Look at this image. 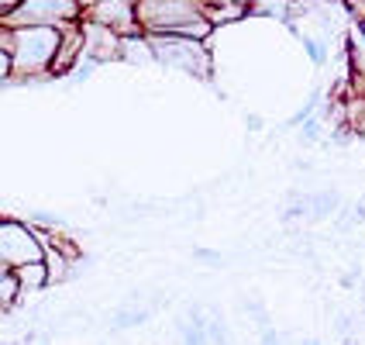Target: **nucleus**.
I'll return each mask as SVG.
<instances>
[{
	"mask_svg": "<svg viewBox=\"0 0 365 345\" xmlns=\"http://www.w3.org/2000/svg\"><path fill=\"white\" fill-rule=\"evenodd\" d=\"M145 318H148V311H138V314H118V318H114V328H135V325H142Z\"/></svg>",
	"mask_w": 365,
	"mask_h": 345,
	"instance_id": "obj_16",
	"label": "nucleus"
},
{
	"mask_svg": "<svg viewBox=\"0 0 365 345\" xmlns=\"http://www.w3.org/2000/svg\"><path fill=\"white\" fill-rule=\"evenodd\" d=\"M83 59V24L73 21V24H62L59 28V45H56V56H52V66L48 73L52 76H69Z\"/></svg>",
	"mask_w": 365,
	"mask_h": 345,
	"instance_id": "obj_7",
	"label": "nucleus"
},
{
	"mask_svg": "<svg viewBox=\"0 0 365 345\" xmlns=\"http://www.w3.org/2000/svg\"><path fill=\"white\" fill-rule=\"evenodd\" d=\"M135 14L142 35H182L203 41L214 28L203 18L200 0H135Z\"/></svg>",
	"mask_w": 365,
	"mask_h": 345,
	"instance_id": "obj_1",
	"label": "nucleus"
},
{
	"mask_svg": "<svg viewBox=\"0 0 365 345\" xmlns=\"http://www.w3.org/2000/svg\"><path fill=\"white\" fill-rule=\"evenodd\" d=\"M86 4H93V0H83V7H86Z\"/></svg>",
	"mask_w": 365,
	"mask_h": 345,
	"instance_id": "obj_26",
	"label": "nucleus"
},
{
	"mask_svg": "<svg viewBox=\"0 0 365 345\" xmlns=\"http://www.w3.org/2000/svg\"><path fill=\"white\" fill-rule=\"evenodd\" d=\"M145 41L152 49V59L176 66V69H186L193 76H207L210 73V59H207L203 41L182 39V35H145Z\"/></svg>",
	"mask_w": 365,
	"mask_h": 345,
	"instance_id": "obj_4",
	"label": "nucleus"
},
{
	"mask_svg": "<svg viewBox=\"0 0 365 345\" xmlns=\"http://www.w3.org/2000/svg\"><path fill=\"white\" fill-rule=\"evenodd\" d=\"M334 204H338V197H331V194H327V197H314V201H307V211H310L314 218H321V214H327Z\"/></svg>",
	"mask_w": 365,
	"mask_h": 345,
	"instance_id": "obj_14",
	"label": "nucleus"
},
{
	"mask_svg": "<svg viewBox=\"0 0 365 345\" xmlns=\"http://www.w3.org/2000/svg\"><path fill=\"white\" fill-rule=\"evenodd\" d=\"M304 345H321V342H314V339H307V342Z\"/></svg>",
	"mask_w": 365,
	"mask_h": 345,
	"instance_id": "obj_24",
	"label": "nucleus"
},
{
	"mask_svg": "<svg viewBox=\"0 0 365 345\" xmlns=\"http://www.w3.org/2000/svg\"><path fill=\"white\" fill-rule=\"evenodd\" d=\"M351 7H355V11H359V14L365 18V0H351Z\"/></svg>",
	"mask_w": 365,
	"mask_h": 345,
	"instance_id": "obj_22",
	"label": "nucleus"
},
{
	"mask_svg": "<svg viewBox=\"0 0 365 345\" xmlns=\"http://www.w3.org/2000/svg\"><path fill=\"white\" fill-rule=\"evenodd\" d=\"M304 45H307V52H310V59H314V66H321L327 59V49L321 39H304Z\"/></svg>",
	"mask_w": 365,
	"mask_h": 345,
	"instance_id": "obj_15",
	"label": "nucleus"
},
{
	"mask_svg": "<svg viewBox=\"0 0 365 345\" xmlns=\"http://www.w3.org/2000/svg\"><path fill=\"white\" fill-rule=\"evenodd\" d=\"M21 297V286H18V280H14V269L7 273V276H0V314L4 311H11V304Z\"/></svg>",
	"mask_w": 365,
	"mask_h": 345,
	"instance_id": "obj_11",
	"label": "nucleus"
},
{
	"mask_svg": "<svg viewBox=\"0 0 365 345\" xmlns=\"http://www.w3.org/2000/svg\"><path fill=\"white\" fill-rule=\"evenodd\" d=\"M14 280H18L21 294H28V290H41V286H48V266H45V259L24 263V266L14 269Z\"/></svg>",
	"mask_w": 365,
	"mask_h": 345,
	"instance_id": "obj_9",
	"label": "nucleus"
},
{
	"mask_svg": "<svg viewBox=\"0 0 365 345\" xmlns=\"http://www.w3.org/2000/svg\"><path fill=\"white\" fill-rule=\"evenodd\" d=\"M207 342H210V345H231V342H227V328H224V318H217V314L207 321Z\"/></svg>",
	"mask_w": 365,
	"mask_h": 345,
	"instance_id": "obj_13",
	"label": "nucleus"
},
{
	"mask_svg": "<svg viewBox=\"0 0 365 345\" xmlns=\"http://www.w3.org/2000/svg\"><path fill=\"white\" fill-rule=\"evenodd\" d=\"M235 4H245V7H248V4H252V0H235Z\"/></svg>",
	"mask_w": 365,
	"mask_h": 345,
	"instance_id": "obj_25",
	"label": "nucleus"
},
{
	"mask_svg": "<svg viewBox=\"0 0 365 345\" xmlns=\"http://www.w3.org/2000/svg\"><path fill=\"white\" fill-rule=\"evenodd\" d=\"M11 80V52L7 49H0V83Z\"/></svg>",
	"mask_w": 365,
	"mask_h": 345,
	"instance_id": "obj_18",
	"label": "nucleus"
},
{
	"mask_svg": "<svg viewBox=\"0 0 365 345\" xmlns=\"http://www.w3.org/2000/svg\"><path fill=\"white\" fill-rule=\"evenodd\" d=\"M197 259H200V263H221V256H214V252H197Z\"/></svg>",
	"mask_w": 365,
	"mask_h": 345,
	"instance_id": "obj_21",
	"label": "nucleus"
},
{
	"mask_svg": "<svg viewBox=\"0 0 365 345\" xmlns=\"http://www.w3.org/2000/svg\"><path fill=\"white\" fill-rule=\"evenodd\" d=\"M83 24V59L107 62L121 59V35H114L110 28L93 24V21H80Z\"/></svg>",
	"mask_w": 365,
	"mask_h": 345,
	"instance_id": "obj_8",
	"label": "nucleus"
},
{
	"mask_svg": "<svg viewBox=\"0 0 365 345\" xmlns=\"http://www.w3.org/2000/svg\"><path fill=\"white\" fill-rule=\"evenodd\" d=\"M14 4H18V0H0V21H4L7 14H11V11H14Z\"/></svg>",
	"mask_w": 365,
	"mask_h": 345,
	"instance_id": "obj_20",
	"label": "nucleus"
},
{
	"mask_svg": "<svg viewBox=\"0 0 365 345\" xmlns=\"http://www.w3.org/2000/svg\"><path fill=\"white\" fill-rule=\"evenodd\" d=\"M262 345H286L283 339H279V331H272V328H265L262 331Z\"/></svg>",
	"mask_w": 365,
	"mask_h": 345,
	"instance_id": "obj_19",
	"label": "nucleus"
},
{
	"mask_svg": "<svg viewBox=\"0 0 365 345\" xmlns=\"http://www.w3.org/2000/svg\"><path fill=\"white\" fill-rule=\"evenodd\" d=\"M351 66H355L359 76H365V28L362 24L351 31Z\"/></svg>",
	"mask_w": 365,
	"mask_h": 345,
	"instance_id": "obj_12",
	"label": "nucleus"
},
{
	"mask_svg": "<svg viewBox=\"0 0 365 345\" xmlns=\"http://www.w3.org/2000/svg\"><path fill=\"white\" fill-rule=\"evenodd\" d=\"M83 18L80 0H18L4 18L7 28H62Z\"/></svg>",
	"mask_w": 365,
	"mask_h": 345,
	"instance_id": "obj_3",
	"label": "nucleus"
},
{
	"mask_svg": "<svg viewBox=\"0 0 365 345\" xmlns=\"http://www.w3.org/2000/svg\"><path fill=\"white\" fill-rule=\"evenodd\" d=\"M45 256V245H41V235L31 231L24 221H7L0 218V259L18 269L24 263H35Z\"/></svg>",
	"mask_w": 365,
	"mask_h": 345,
	"instance_id": "obj_5",
	"label": "nucleus"
},
{
	"mask_svg": "<svg viewBox=\"0 0 365 345\" xmlns=\"http://www.w3.org/2000/svg\"><path fill=\"white\" fill-rule=\"evenodd\" d=\"M200 7H203V18L210 21V24L242 18L245 14V4H231V0H207V4H200Z\"/></svg>",
	"mask_w": 365,
	"mask_h": 345,
	"instance_id": "obj_10",
	"label": "nucleus"
},
{
	"mask_svg": "<svg viewBox=\"0 0 365 345\" xmlns=\"http://www.w3.org/2000/svg\"><path fill=\"white\" fill-rule=\"evenodd\" d=\"M80 21L103 24V28H110V31L121 35V39L142 35V24H138V14H135V0H93V4L83 7Z\"/></svg>",
	"mask_w": 365,
	"mask_h": 345,
	"instance_id": "obj_6",
	"label": "nucleus"
},
{
	"mask_svg": "<svg viewBox=\"0 0 365 345\" xmlns=\"http://www.w3.org/2000/svg\"><path fill=\"white\" fill-rule=\"evenodd\" d=\"M31 221L38 224V228H56L59 218H56V214H48V211H35V214H31Z\"/></svg>",
	"mask_w": 365,
	"mask_h": 345,
	"instance_id": "obj_17",
	"label": "nucleus"
},
{
	"mask_svg": "<svg viewBox=\"0 0 365 345\" xmlns=\"http://www.w3.org/2000/svg\"><path fill=\"white\" fill-rule=\"evenodd\" d=\"M59 45V28H11V76L31 80L45 76Z\"/></svg>",
	"mask_w": 365,
	"mask_h": 345,
	"instance_id": "obj_2",
	"label": "nucleus"
},
{
	"mask_svg": "<svg viewBox=\"0 0 365 345\" xmlns=\"http://www.w3.org/2000/svg\"><path fill=\"white\" fill-rule=\"evenodd\" d=\"M7 273H11V266H7L4 259H0V276H7Z\"/></svg>",
	"mask_w": 365,
	"mask_h": 345,
	"instance_id": "obj_23",
	"label": "nucleus"
}]
</instances>
